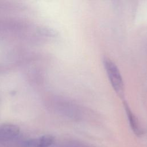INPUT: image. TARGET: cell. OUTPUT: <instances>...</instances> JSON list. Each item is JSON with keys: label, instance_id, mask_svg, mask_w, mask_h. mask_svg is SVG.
I'll list each match as a JSON object with an SVG mask.
<instances>
[{"label": "cell", "instance_id": "1", "mask_svg": "<svg viewBox=\"0 0 147 147\" xmlns=\"http://www.w3.org/2000/svg\"><path fill=\"white\" fill-rule=\"evenodd\" d=\"M103 65L113 89L121 99H123L125 86L118 67L113 60L108 57L103 59Z\"/></svg>", "mask_w": 147, "mask_h": 147}, {"label": "cell", "instance_id": "2", "mask_svg": "<svg viewBox=\"0 0 147 147\" xmlns=\"http://www.w3.org/2000/svg\"><path fill=\"white\" fill-rule=\"evenodd\" d=\"M123 103L130 126L133 132L138 137L142 136L144 134V130L141 127L138 118L130 109L129 105L125 100H123Z\"/></svg>", "mask_w": 147, "mask_h": 147}, {"label": "cell", "instance_id": "3", "mask_svg": "<svg viewBox=\"0 0 147 147\" xmlns=\"http://www.w3.org/2000/svg\"><path fill=\"white\" fill-rule=\"evenodd\" d=\"M20 133V128L14 124L4 123L0 125V141L11 140Z\"/></svg>", "mask_w": 147, "mask_h": 147}, {"label": "cell", "instance_id": "4", "mask_svg": "<svg viewBox=\"0 0 147 147\" xmlns=\"http://www.w3.org/2000/svg\"><path fill=\"white\" fill-rule=\"evenodd\" d=\"M55 141V138L51 135H44L36 138L28 140L25 142L26 147H49Z\"/></svg>", "mask_w": 147, "mask_h": 147}]
</instances>
